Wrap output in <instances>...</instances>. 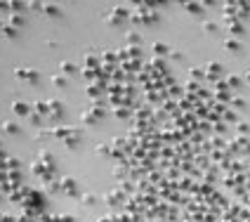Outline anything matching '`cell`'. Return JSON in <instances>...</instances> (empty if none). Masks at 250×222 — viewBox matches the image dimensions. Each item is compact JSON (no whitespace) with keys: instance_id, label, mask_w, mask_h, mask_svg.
I'll return each mask as SVG.
<instances>
[{"instance_id":"obj_1","label":"cell","mask_w":250,"mask_h":222,"mask_svg":"<svg viewBox=\"0 0 250 222\" xmlns=\"http://www.w3.org/2000/svg\"><path fill=\"white\" fill-rule=\"evenodd\" d=\"M17 76H19V78H26V81H36V78H38V73L31 69H17Z\"/></svg>"},{"instance_id":"obj_2","label":"cell","mask_w":250,"mask_h":222,"mask_svg":"<svg viewBox=\"0 0 250 222\" xmlns=\"http://www.w3.org/2000/svg\"><path fill=\"white\" fill-rule=\"evenodd\" d=\"M12 109H14V113H26V104L24 102H14Z\"/></svg>"},{"instance_id":"obj_3","label":"cell","mask_w":250,"mask_h":222,"mask_svg":"<svg viewBox=\"0 0 250 222\" xmlns=\"http://www.w3.org/2000/svg\"><path fill=\"white\" fill-rule=\"evenodd\" d=\"M52 83L62 88V85H66V78H64V76H52Z\"/></svg>"},{"instance_id":"obj_4","label":"cell","mask_w":250,"mask_h":222,"mask_svg":"<svg viewBox=\"0 0 250 222\" xmlns=\"http://www.w3.org/2000/svg\"><path fill=\"white\" fill-rule=\"evenodd\" d=\"M45 12L47 14H59V10H57L55 5H45Z\"/></svg>"},{"instance_id":"obj_5","label":"cell","mask_w":250,"mask_h":222,"mask_svg":"<svg viewBox=\"0 0 250 222\" xmlns=\"http://www.w3.org/2000/svg\"><path fill=\"white\" fill-rule=\"evenodd\" d=\"M2 128H5L7 133H17V125H14V123H10V121H7V123L2 125Z\"/></svg>"},{"instance_id":"obj_6","label":"cell","mask_w":250,"mask_h":222,"mask_svg":"<svg viewBox=\"0 0 250 222\" xmlns=\"http://www.w3.org/2000/svg\"><path fill=\"white\" fill-rule=\"evenodd\" d=\"M62 71H66V73H69V71H73V64H69V62H64V64H62Z\"/></svg>"}]
</instances>
